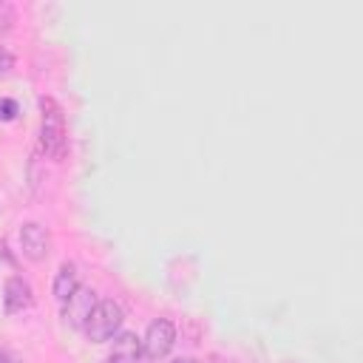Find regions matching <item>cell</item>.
<instances>
[{
  "mask_svg": "<svg viewBox=\"0 0 363 363\" xmlns=\"http://www.w3.org/2000/svg\"><path fill=\"white\" fill-rule=\"evenodd\" d=\"M40 150L54 162H62L68 156L65 113L54 96H40Z\"/></svg>",
  "mask_w": 363,
  "mask_h": 363,
  "instance_id": "cell-1",
  "label": "cell"
},
{
  "mask_svg": "<svg viewBox=\"0 0 363 363\" xmlns=\"http://www.w3.org/2000/svg\"><path fill=\"white\" fill-rule=\"evenodd\" d=\"M122 320H125L122 306L113 298H105V301H96V306H94L91 318L85 320L82 332L91 343H108L113 335H119Z\"/></svg>",
  "mask_w": 363,
  "mask_h": 363,
  "instance_id": "cell-2",
  "label": "cell"
},
{
  "mask_svg": "<svg viewBox=\"0 0 363 363\" xmlns=\"http://www.w3.org/2000/svg\"><path fill=\"white\" fill-rule=\"evenodd\" d=\"M176 343V326L170 318H156L147 323L145 329V337H142V357L147 360H162L170 354Z\"/></svg>",
  "mask_w": 363,
  "mask_h": 363,
  "instance_id": "cell-3",
  "label": "cell"
},
{
  "mask_svg": "<svg viewBox=\"0 0 363 363\" xmlns=\"http://www.w3.org/2000/svg\"><path fill=\"white\" fill-rule=\"evenodd\" d=\"M20 250L31 264H43L51 255V235L40 221H26L20 227Z\"/></svg>",
  "mask_w": 363,
  "mask_h": 363,
  "instance_id": "cell-4",
  "label": "cell"
},
{
  "mask_svg": "<svg viewBox=\"0 0 363 363\" xmlns=\"http://www.w3.org/2000/svg\"><path fill=\"white\" fill-rule=\"evenodd\" d=\"M96 292L91 289V286H77V292L68 298V301H62V320L68 323V326H74V329H82L85 326V320L91 318V312H94V306H96Z\"/></svg>",
  "mask_w": 363,
  "mask_h": 363,
  "instance_id": "cell-5",
  "label": "cell"
},
{
  "mask_svg": "<svg viewBox=\"0 0 363 363\" xmlns=\"http://www.w3.org/2000/svg\"><path fill=\"white\" fill-rule=\"evenodd\" d=\"M31 303H34L31 284H28L23 275H11V278L3 284V306H6V312H9V315H20V312H26Z\"/></svg>",
  "mask_w": 363,
  "mask_h": 363,
  "instance_id": "cell-6",
  "label": "cell"
},
{
  "mask_svg": "<svg viewBox=\"0 0 363 363\" xmlns=\"http://www.w3.org/2000/svg\"><path fill=\"white\" fill-rule=\"evenodd\" d=\"M111 340L113 343H111L105 363H139L142 360V337H136L133 332H119Z\"/></svg>",
  "mask_w": 363,
  "mask_h": 363,
  "instance_id": "cell-7",
  "label": "cell"
},
{
  "mask_svg": "<svg viewBox=\"0 0 363 363\" xmlns=\"http://www.w3.org/2000/svg\"><path fill=\"white\" fill-rule=\"evenodd\" d=\"M77 286H79V272H77V267H74L71 261L60 264V269H57V275H54V286H51L54 298L62 303V301H68V298L77 292Z\"/></svg>",
  "mask_w": 363,
  "mask_h": 363,
  "instance_id": "cell-8",
  "label": "cell"
},
{
  "mask_svg": "<svg viewBox=\"0 0 363 363\" xmlns=\"http://www.w3.org/2000/svg\"><path fill=\"white\" fill-rule=\"evenodd\" d=\"M14 23H17V11H14V6L6 3V0H0V34L11 31Z\"/></svg>",
  "mask_w": 363,
  "mask_h": 363,
  "instance_id": "cell-9",
  "label": "cell"
},
{
  "mask_svg": "<svg viewBox=\"0 0 363 363\" xmlns=\"http://www.w3.org/2000/svg\"><path fill=\"white\" fill-rule=\"evenodd\" d=\"M17 113H20L17 102H14V99H9V96H0V122H11Z\"/></svg>",
  "mask_w": 363,
  "mask_h": 363,
  "instance_id": "cell-10",
  "label": "cell"
},
{
  "mask_svg": "<svg viewBox=\"0 0 363 363\" xmlns=\"http://www.w3.org/2000/svg\"><path fill=\"white\" fill-rule=\"evenodd\" d=\"M11 68H14V54L6 45H0V77H9Z\"/></svg>",
  "mask_w": 363,
  "mask_h": 363,
  "instance_id": "cell-11",
  "label": "cell"
},
{
  "mask_svg": "<svg viewBox=\"0 0 363 363\" xmlns=\"http://www.w3.org/2000/svg\"><path fill=\"white\" fill-rule=\"evenodd\" d=\"M0 258L3 261H9V264H14V258H11V252H9V247H6V241L0 238Z\"/></svg>",
  "mask_w": 363,
  "mask_h": 363,
  "instance_id": "cell-12",
  "label": "cell"
},
{
  "mask_svg": "<svg viewBox=\"0 0 363 363\" xmlns=\"http://www.w3.org/2000/svg\"><path fill=\"white\" fill-rule=\"evenodd\" d=\"M0 363H17V357H14L9 349H3V346H0Z\"/></svg>",
  "mask_w": 363,
  "mask_h": 363,
  "instance_id": "cell-13",
  "label": "cell"
},
{
  "mask_svg": "<svg viewBox=\"0 0 363 363\" xmlns=\"http://www.w3.org/2000/svg\"><path fill=\"white\" fill-rule=\"evenodd\" d=\"M201 363H230V360H227V357H221V354H207Z\"/></svg>",
  "mask_w": 363,
  "mask_h": 363,
  "instance_id": "cell-14",
  "label": "cell"
},
{
  "mask_svg": "<svg viewBox=\"0 0 363 363\" xmlns=\"http://www.w3.org/2000/svg\"><path fill=\"white\" fill-rule=\"evenodd\" d=\"M170 363H199V360H193V357H176V360H170Z\"/></svg>",
  "mask_w": 363,
  "mask_h": 363,
  "instance_id": "cell-15",
  "label": "cell"
}]
</instances>
